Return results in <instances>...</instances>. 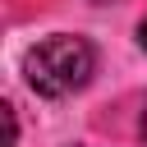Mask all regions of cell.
I'll use <instances>...</instances> for the list:
<instances>
[{"mask_svg": "<svg viewBox=\"0 0 147 147\" xmlns=\"http://www.w3.org/2000/svg\"><path fill=\"white\" fill-rule=\"evenodd\" d=\"M138 46H142V51H147V18H142V23H138Z\"/></svg>", "mask_w": 147, "mask_h": 147, "instance_id": "obj_2", "label": "cell"}, {"mask_svg": "<svg viewBox=\"0 0 147 147\" xmlns=\"http://www.w3.org/2000/svg\"><path fill=\"white\" fill-rule=\"evenodd\" d=\"M92 74H96V51H92V41L78 37V32H55V37L37 41V46L23 55V78H28V87H32L37 96H51V101L83 92V87L92 83Z\"/></svg>", "mask_w": 147, "mask_h": 147, "instance_id": "obj_1", "label": "cell"}, {"mask_svg": "<svg viewBox=\"0 0 147 147\" xmlns=\"http://www.w3.org/2000/svg\"><path fill=\"white\" fill-rule=\"evenodd\" d=\"M138 133H142V142H147V101H142V119H138Z\"/></svg>", "mask_w": 147, "mask_h": 147, "instance_id": "obj_3", "label": "cell"}]
</instances>
